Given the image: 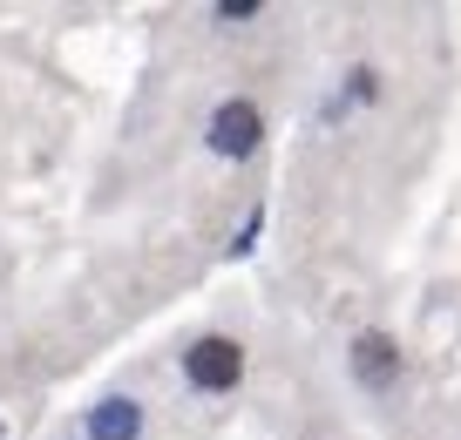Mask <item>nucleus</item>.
I'll use <instances>...</instances> for the list:
<instances>
[{
	"label": "nucleus",
	"instance_id": "obj_1",
	"mask_svg": "<svg viewBox=\"0 0 461 440\" xmlns=\"http://www.w3.org/2000/svg\"><path fill=\"white\" fill-rule=\"evenodd\" d=\"M184 373H190V386H203V393H230L238 373H245V353L230 339H197L184 353Z\"/></svg>",
	"mask_w": 461,
	"mask_h": 440
},
{
	"label": "nucleus",
	"instance_id": "obj_2",
	"mask_svg": "<svg viewBox=\"0 0 461 440\" xmlns=\"http://www.w3.org/2000/svg\"><path fill=\"white\" fill-rule=\"evenodd\" d=\"M258 136H265V122H258L251 102H224V109L211 115V149H217V157H251Z\"/></svg>",
	"mask_w": 461,
	"mask_h": 440
},
{
	"label": "nucleus",
	"instance_id": "obj_3",
	"mask_svg": "<svg viewBox=\"0 0 461 440\" xmlns=\"http://www.w3.org/2000/svg\"><path fill=\"white\" fill-rule=\"evenodd\" d=\"M353 380H360L366 393H387V386L401 380V353H393V339L360 332V339H353Z\"/></svg>",
	"mask_w": 461,
	"mask_h": 440
},
{
	"label": "nucleus",
	"instance_id": "obj_4",
	"mask_svg": "<svg viewBox=\"0 0 461 440\" xmlns=\"http://www.w3.org/2000/svg\"><path fill=\"white\" fill-rule=\"evenodd\" d=\"M136 427H143L136 400H102V407L88 413V440H136Z\"/></svg>",
	"mask_w": 461,
	"mask_h": 440
},
{
	"label": "nucleus",
	"instance_id": "obj_5",
	"mask_svg": "<svg viewBox=\"0 0 461 440\" xmlns=\"http://www.w3.org/2000/svg\"><path fill=\"white\" fill-rule=\"evenodd\" d=\"M258 14V0H224V7H217V21H251Z\"/></svg>",
	"mask_w": 461,
	"mask_h": 440
}]
</instances>
